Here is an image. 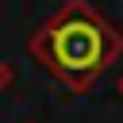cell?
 Listing matches in <instances>:
<instances>
[{
    "label": "cell",
    "instance_id": "obj_4",
    "mask_svg": "<svg viewBox=\"0 0 123 123\" xmlns=\"http://www.w3.org/2000/svg\"><path fill=\"white\" fill-rule=\"evenodd\" d=\"M31 123H35V119H31Z\"/></svg>",
    "mask_w": 123,
    "mask_h": 123
},
{
    "label": "cell",
    "instance_id": "obj_2",
    "mask_svg": "<svg viewBox=\"0 0 123 123\" xmlns=\"http://www.w3.org/2000/svg\"><path fill=\"white\" fill-rule=\"evenodd\" d=\"M12 85H15V65H12L8 58H0V96H4Z\"/></svg>",
    "mask_w": 123,
    "mask_h": 123
},
{
    "label": "cell",
    "instance_id": "obj_1",
    "mask_svg": "<svg viewBox=\"0 0 123 123\" xmlns=\"http://www.w3.org/2000/svg\"><path fill=\"white\" fill-rule=\"evenodd\" d=\"M27 54L69 92H85L123 58V31L96 4L62 0L27 38Z\"/></svg>",
    "mask_w": 123,
    "mask_h": 123
},
{
    "label": "cell",
    "instance_id": "obj_3",
    "mask_svg": "<svg viewBox=\"0 0 123 123\" xmlns=\"http://www.w3.org/2000/svg\"><path fill=\"white\" fill-rule=\"evenodd\" d=\"M115 92H119V96H123V77H119V85H115Z\"/></svg>",
    "mask_w": 123,
    "mask_h": 123
}]
</instances>
